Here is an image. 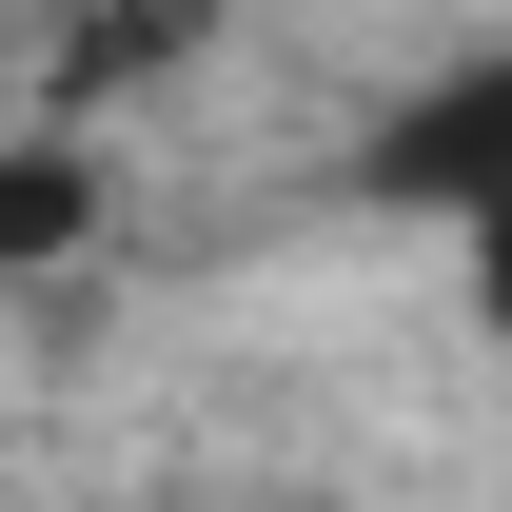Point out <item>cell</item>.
Returning <instances> with one entry per match:
<instances>
[{"label":"cell","instance_id":"1","mask_svg":"<svg viewBox=\"0 0 512 512\" xmlns=\"http://www.w3.org/2000/svg\"><path fill=\"white\" fill-rule=\"evenodd\" d=\"M375 197L512 237V40H493V60H453L434 99H394V138H375Z\"/></svg>","mask_w":512,"mask_h":512},{"label":"cell","instance_id":"2","mask_svg":"<svg viewBox=\"0 0 512 512\" xmlns=\"http://www.w3.org/2000/svg\"><path fill=\"white\" fill-rule=\"evenodd\" d=\"M79 217H99V178H79V158H20V178H0V276H60Z\"/></svg>","mask_w":512,"mask_h":512},{"label":"cell","instance_id":"3","mask_svg":"<svg viewBox=\"0 0 512 512\" xmlns=\"http://www.w3.org/2000/svg\"><path fill=\"white\" fill-rule=\"evenodd\" d=\"M473 316H493V335H512V237H473Z\"/></svg>","mask_w":512,"mask_h":512}]
</instances>
